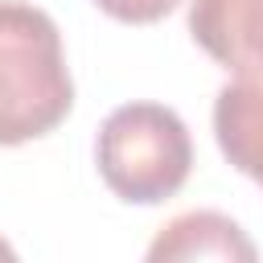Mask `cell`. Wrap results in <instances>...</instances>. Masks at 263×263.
Instances as JSON below:
<instances>
[{"label":"cell","mask_w":263,"mask_h":263,"mask_svg":"<svg viewBox=\"0 0 263 263\" xmlns=\"http://www.w3.org/2000/svg\"><path fill=\"white\" fill-rule=\"evenodd\" d=\"M74 107V78L58 21L25 0H0V144L53 132Z\"/></svg>","instance_id":"6da1fadb"},{"label":"cell","mask_w":263,"mask_h":263,"mask_svg":"<svg viewBox=\"0 0 263 263\" xmlns=\"http://www.w3.org/2000/svg\"><path fill=\"white\" fill-rule=\"evenodd\" d=\"M95 164L103 185L132 205L168 201L193 168V140L185 119L164 103H123L95 136Z\"/></svg>","instance_id":"7a4b0ae2"},{"label":"cell","mask_w":263,"mask_h":263,"mask_svg":"<svg viewBox=\"0 0 263 263\" xmlns=\"http://www.w3.org/2000/svg\"><path fill=\"white\" fill-rule=\"evenodd\" d=\"M144 263H263V259L251 234L230 214L185 210L152 234Z\"/></svg>","instance_id":"3957f363"},{"label":"cell","mask_w":263,"mask_h":263,"mask_svg":"<svg viewBox=\"0 0 263 263\" xmlns=\"http://www.w3.org/2000/svg\"><path fill=\"white\" fill-rule=\"evenodd\" d=\"M193 41L238 78H263V0H189Z\"/></svg>","instance_id":"277c9868"},{"label":"cell","mask_w":263,"mask_h":263,"mask_svg":"<svg viewBox=\"0 0 263 263\" xmlns=\"http://www.w3.org/2000/svg\"><path fill=\"white\" fill-rule=\"evenodd\" d=\"M214 140L222 156L263 189V78H234L214 95Z\"/></svg>","instance_id":"5b68a950"},{"label":"cell","mask_w":263,"mask_h":263,"mask_svg":"<svg viewBox=\"0 0 263 263\" xmlns=\"http://www.w3.org/2000/svg\"><path fill=\"white\" fill-rule=\"evenodd\" d=\"M107 16L123 21V25H152L160 16H168L181 0H95Z\"/></svg>","instance_id":"8992f818"},{"label":"cell","mask_w":263,"mask_h":263,"mask_svg":"<svg viewBox=\"0 0 263 263\" xmlns=\"http://www.w3.org/2000/svg\"><path fill=\"white\" fill-rule=\"evenodd\" d=\"M0 263H21V255L12 251V242H8L4 234H0Z\"/></svg>","instance_id":"52a82bcc"}]
</instances>
